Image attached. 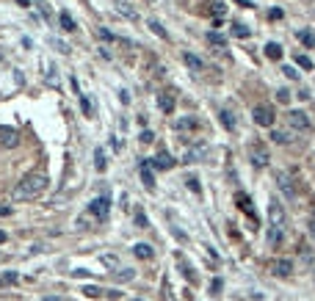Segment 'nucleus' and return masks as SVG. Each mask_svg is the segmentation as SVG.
I'll return each instance as SVG.
<instances>
[{
	"instance_id": "f257e3e1",
	"label": "nucleus",
	"mask_w": 315,
	"mask_h": 301,
	"mask_svg": "<svg viewBox=\"0 0 315 301\" xmlns=\"http://www.w3.org/2000/svg\"><path fill=\"white\" fill-rule=\"evenodd\" d=\"M44 188H47V174H44V172H31V174H25L22 180L17 182L14 199L31 202V199H36V196H42Z\"/></svg>"
},
{
	"instance_id": "f03ea898",
	"label": "nucleus",
	"mask_w": 315,
	"mask_h": 301,
	"mask_svg": "<svg viewBox=\"0 0 315 301\" xmlns=\"http://www.w3.org/2000/svg\"><path fill=\"white\" fill-rule=\"evenodd\" d=\"M285 125H287V130H293L299 135V133L310 130V119H307L304 111H290V113H285Z\"/></svg>"
},
{
	"instance_id": "7ed1b4c3",
	"label": "nucleus",
	"mask_w": 315,
	"mask_h": 301,
	"mask_svg": "<svg viewBox=\"0 0 315 301\" xmlns=\"http://www.w3.org/2000/svg\"><path fill=\"white\" fill-rule=\"evenodd\" d=\"M249 158H252V163H255L257 169H265V166H268V160H271V155H268V149H265L263 144L255 141L249 147Z\"/></svg>"
},
{
	"instance_id": "20e7f679",
	"label": "nucleus",
	"mask_w": 315,
	"mask_h": 301,
	"mask_svg": "<svg viewBox=\"0 0 315 301\" xmlns=\"http://www.w3.org/2000/svg\"><path fill=\"white\" fill-rule=\"evenodd\" d=\"M252 119H255L260 127H274V111L268 105H255L252 108Z\"/></svg>"
},
{
	"instance_id": "39448f33",
	"label": "nucleus",
	"mask_w": 315,
	"mask_h": 301,
	"mask_svg": "<svg viewBox=\"0 0 315 301\" xmlns=\"http://www.w3.org/2000/svg\"><path fill=\"white\" fill-rule=\"evenodd\" d=\"M208 158V144H194L183 152V163H202Z\"/></svg>"
},
{
	"instance_id": "423d86ee",
	"label": "nucleus",
	"mask_w": 315,
	"mask_h": 301,
	"mask_svg": "<svg viewBox=\"0 0 315 301\" xmlns=\"http://www.w3.org/2000/svg\"><path fill=\"white\" fill-rule=\"evenodd\" d=\"M268 218H271V227H279V229H282V227H285V221H287L285 207H282V204H279L277 199H274V202L268 204Z\"/></svg>"
},
{
	"instance_id": "0eeeda50",
	"label": "nucleus",
	"mask_w": 315,
	"mask_h": 301,
	"mask_svg": "<svg viewBox=\"0 0 315 301\" xmlns=\"http://www.w3.org/2000/svg\"><path fill=\"white\" fill-rule=\"evenodd\" d=\"M277 186H279V191H282L287 199H296V186H293V177L287 174V172H279L277 174Z\"/></svg>"
},
{
	"instance_id": "6e6552de",
	"label": "nucleus",
	"mask_w": 315,
	"mask_h": 301,
	"mask_svg": "<svg viewBox=\"0 0 315 301\" xmlns=\"http://www.w3.org/2000/svg\"><path fill=\"white\" fill-rule=\"evenodd\" d=\"M149 163H152V169H158V172H169V169H174V163H177V160L166 152V149H163V152H158Z\"/></svg>"
},
{
	"instance_id": "1a4fd4ad",
	"label": "nucleus",
	"mask_w": 315,
	"mask_h": 301,
	"mask_svg": "<svg viewBox=\"0 0 315 301\" xmlns=\"http://www.w3.org/2000/svg\"><path fill=\"white\" fill-rule=\"evenodd\" d=\"M108 210H111V202H108V196H97V199L88 204V213L97 216V218H108Z\"/></svg>"
},
{
	"instance_id": "9d476101",
	"label": "nucleus",
	"mask_w": 315,
	"mask_h": 301,
	"mask_svg": "<svg viewBox=\"0 0 315 301\" xmlns=\"http://www.w3.org/2000/svg\"><path fill=\"white\" fill-rule=\"evenodd\" d=\"M0 144H3V147H17V144H19L17 130H11V127H0Z\"/></svg>"
},
{
	"instance_id": "9b49d317",
	"label": "nucleus",
	"mask_w": 315,
	"mask_h": 301,
	"mask_svg": "<svg viewBox=\"0 0 315 301\" xmlns=\"http://www.w3.org/2000/svg\"><path fill=\"white\" fill-rule=\"evenodd\" d=\"M271 138L277 141V144H290L293 138H296V133H293V130H287V127H274V133H271Z\"/></svg>"
},
{
	"instance_id": "f8f14e48",
	"label": "nucleus",
	"mask_w": 315,
	"mask_h": 301,
	"mask_svg": "<svg viewBox=\"0 0 315 301\" xmlns=\"http://www.w3.org/2000/svg\"><path fill=\"white\" fill-rule=\"evenodd\" d=\"M274 273H277V276H290V273H293V263H290V260H277V263H274Z\"/></svg>"
},
{
	"instance_id": "ddd939ff",
	"label": "nucleus",
	"mask_w": 315,
	"mask_h": 301,
	"mask_svg": "<svg viewBox=\"0 0 315 301\" xmlns=\"http://www.w3.org/2000/svg\"><path fill=\"white\" fill-rule=\"evenodd\" d=\"M58 22H61V28H64V31H78V25H75V19L70 17V11H61V14H58Z\"/></svg>"
},
{
	"instance_id": "4468645a",
	"label": "nucleus",
	"mask_w": 315,
	"mask_h": 301,
	"mask_svg": "<svg viewBox=\"0 0 315 301\" xmlns=\"http://www.w3.org/2000/svg\"><path fill=\"white\" fill-rule=\"evenodd\" d=\"M238 204H241V210H243L246 216H249V218H255V221H257L255 210H252V202H249V196H246V194H238Z\"/></svg>"
},
{
	"instance_id": "2eb2a0df",
	"label": "nucleus",
	"mask_w": 315,
	"mask_h": 301,
	"mask_svg": "<svg viewBox=\"0 0 315 301\" xmlns=\"http://www.w3.org/2000/svg\"><path fill=\"white\" fill-rule=\"evenodd\" d=\"M158 105H161V111L172 113L174 111V97L172 94H161V97H158Z\"/></svg>"
},
{
	"instance_id": "dca6fc26",
	"label": "nucleus",
	"mask_w": 315,
	"mask_h": 301,
	"mask_svg": "<svg viewBox=\"0 0 315 301\" xmlns=\"http://www.w3.org/2000/svg\"><path fill=\"white\" fill-rule=\"evenodd\" d=\"M141 180H144V186H147L149 191L155 188V177H152V169H149V163H144V166H141Z\"/></svg>"
},
{
	"instance_id": "f3484780",
	"label": "nucleus",
	"mask_w": 315,
	"mask_h": 301,
	"mask_svg": "<svg viewBox=\"0 0 315 301\" xmlns=\"http://www.w3.org/2000/svg\"><path fill=\"white\" fill-rule=\"evenodd\" d=\"M183 61H186V64H188L194 72H202V70H205V64H202V61L194 56V53H186V56H183Z\"/></svg>"
},
{
	"instance_id": "a211bd4d",
	"label": "nucleus",
	"mask_w": 315,
	"mask_h": 301,
	"mask_svg": "<svg viewBox=\"0 0 315 301\" xmlns=\"http://www.w3.org/2000/svg\"><path fill=\"white\" fill-rule=\"evenodd\" d=\"M133 251H136V257H141V260H149V257H152V246H147V243H136Z\"/></svg>"
},
{
	"instance_id": "6ab92c4d",
	"label": "nucleus",
	"mask_w": 315,
	"mask_h": 301,
	"mask_svg": "<svg viewBox=\"0 0 315 301\" xmlns=\"http://www.w3.org/2000/svg\"><path fill=\"white\" fill-rule=\"evenodd\" d=\"M221 125L227 130H235V113H232L230 108H224V111H221Z\"/></svg>"
},
{
	"instance_id": "aec40b11",
	"label": "nucleus",
	"mask_w": 315,
	"mask_h": 301,
	"mask_svg": "<svg viewBox=\"0 0 315 301\" xmlns=\"http://www.w3.org/2000/svg\"><path fill=\"white\" fill-rule=\"evenodd\" d=\"M265 56H268V58H282V47H279L277 42H268V44H265Z\"/></svg>"
},
{
	"instance_id": "412c9836",
	"label": "nucleus",
	"mask_w": 315,
	"mask_h": 301,
	"mask_svg": "<svg viewBox=\"0 0 315 301\" xmlns=\"http://www.w3.org/2000/svg\"><path fill=\"white\" fill-rule=\"evenodd\" d=\"M299 42L307 47H315V33L312 31H299Z\"/></svg>"
},
{
	"instance_id": "4be33fe9",
	"label": "nucleus",
	"mask_w": 315,
	"mask_h": 301,
	"mask_svg": "<svg viewBox=\"0 0 315 301\" xmlns=\"http://www.w3.org/2000/svg\"><path fill=\"white\" fill-rule=\"evenodd\" d=\"M208 42H210V44H216V47H224V44H227V39H224L221 33L210 31V33H208Z\"/></svg>"
},
{
	"instance_id": "5701e85b",
	"label": "nucleus",
	"mask_w": 315,
	"mask_h": 301,
	"mask_svg": "<svg viewBox=\"0 0 315 301\" xmlns=\"http://www.w3.org/2000/svg\"><path fill=\"white\" fill-rule=\"evenodd\" d=\"M149 28H152V33H155V36H161V39H166V36H169L166 28H163V25L158 22V19H152V22H149Z\"/></svg>"
},
{
	"instance_id": "b1692460",
	"label": "nucleus",
	"mask_w": 315,
	"mask_h": 301,
	"mask_svg": "<svg viewBox=\"0 0 315 301\" xmlns=\"http://www.w3.org/2000/svg\"><path fill=\"white\" fill-rule=\"evenodd\" d=\"M196 127V119L194 116H188V119H180L177 122V130H194Z\"/></svg>"
},
{
	"instance_id": "393cba45",
	"label": "nucleus",
	"mask_w": 315,
	"mask_h": 301,
	"mask_svg": "<svg viewBox=\"0 0 315 301\" xmlns=\"http://www.w3.org/2000/svg\"><path fill=\"white\" fill-rule=\"evenodd\" d=\"M94 166H97V172H105V155H102V149L94 152Z\"/></svg>"
},
{
	"instance_id": "a878e982",
	"label": "nucleus",
	"mask_w": 315,
	"mask_h": 301,
	"mask_svg": "<svg viewBox=\"0 0 315 301\" xmlns=\"http://www.w3.org/2000/svg\"><path fill=\"white\" fill-rule=\"evenodd\" d=\"M232 33H235V36H241V39H246V36H249V28H246V25H241V22H235V25H232Z\"/></svg>"
},
{
	"instance_id": "bb28decb",
	"label": "nucleus",
	"mask_w": 315,
	"mask_h": 301,
	"mask_svg": "<svg viewBox=\"0 0 315 301\" xmlns=\"http://www.w3.org/2000/svg\"><path fill=\"white\" fill-rule=\"evenodd\" d=\"M83 293H86L88 298H100V296H102V290H100V287H94V285H86Z\"/></svg>"
},
{
	"instance_id": "cd10ccee",
	"label": "nucleus",
	"mask_w": 315,
	"mask_h": 301,
	"mask_svg": "<svg viewBox=\"0 0 315 301\" xmlns=\"http://www.w3.org/2000/svg\"><path fill=\"white\" fill-rule=\"evenodd\" d=\"M36 6H39V11L44 14V19H53V11H50V6H47V0H36Z\"/></svg>"
},
{
	"instance_id": "c85d7f7f",
	"label": "nucleus",
	"mask_w": 315,
	"mask_h": 301,
	"mask_svg": "<svg viewBox=\"0 0 315 301\" xmlns=\"http://www.w3.org/2000/svg\"><path fill=\"white\" fill-rule=\"evenodd\" d=\"M17 279H19L17 273H14V271H9V273H3V276H0V285H14Z\"/></svg>"
},
{
	"instance_id": "c756f323",
	"label": "nucleus",
	"mask_w": 315,
	"mask_h": 301,
	"mask_svg": "<svg viewBox=\"0 0 315 301\" xmlns=\"http://www.w3.org/2000/svg\"><path fill=\"white\" fill-rule=\"evenodd\" d=\"M78 97H80V108H83V113L92 116V102H88V97H86V94H78Z\"/></svg>"
},
{
	"instance_id": "7c9ffc66",
	"label": "nucleus",
	"mask_w": 315,
	"mask_h": 301,
	"mask_svg": "<svg viewBox=\"0 0 315 301\" xmlns=\"http://www.w3.org/2000/svg\"><path fill=\"white\" fill-rule=\"evenodd\" d=\"M186 186H188L191 191H194V194H199V180H196L194 174H191V177H186Z\"/></svg>"
},
{
	"instance_id": "2f4dec72",
	"label": "nucleus",
	"mask_w": 315,
	"mask_h": 301,
	"mask_svg": "<svg viewBox=\"0 0 315 301\" xmlns=\"http://www.w3.org/2000/svg\"><path fill=\"white\" fill-rule=\"evenodd\" d=\"M268 241H271V243H279V241H282V229L274 227V229L268 232Z\"/></svg>"
},
{
	"instance_id": "473e14b6",
	"label": "nucleus",
	"mask_w": 315,
	"mask_h": 301,
	"mask_svg": "<svg viewBox=\"0 0 315 301\" xmlns=\"http://www.w3.org/2000/svg\"><path fill=\"white\" fill-rule=\"evenodd\" d=\"M296 64L301 66V70H312V61L307 58V56H296Z\"/></svg>"
},
{
	"instance_id": "72a5a7b5",
	"label": "nucleus",
	"mask_w": 315,
	"mask_h": 301,
	"mask_svg": "<svg viewBox=\"0 0 315 301\" xmlns=\"http://www.w3.org/2000/svg\"><path fill=\"white\" fill-rule=\"evenodd\" d=\"M277 100H279V102H290V91H287V88H279V91H277Z\"/></svg>"
},
{
	"instance_id": "f704fd0d",
	"label": "nucleus",
	"mask_w": 315,
	"mask_h": 301,
	"mask_svg": "<svg viewBox=\"0 0 315 301\" xmlns=\"http://www.w3.org/2000/svg\"><path fill=\"white\" fill-rule=\"evenodd\" d=\"M116 279H119V282H127V279H133V271H130V268H125V273H116Z\"/></svg>"
},
{
	"instance_id": "c9c22d12",
	"label": "nucleus",
	"mask_w": 315,
	"mask_h": 301,
	"mask_svg": "<svg viewBox=\"0 0 315 301\" xmlns=\"http://www.w3.org/2000/svg\"><path fill=\"white\" fill-rule=\"evenodd\" d=\"M285 75H287V78H290V80H299V72L296 70H293V66H285V70H282Z\"/></svg>"
},
{
	"instance_id": "e433bc0d",
	"label": "nucleus",
	"mask_w": 315,
	"mask_h": 301,
	"mask_svg": "<svg viewBox=\"0 0 315 301\" xmlns=\"http://www.w3.org/2000/svg\"><path fill=\"white\" fill-rule=\"evenodd\" d=\"M152 138H155V135H152V130H144V133H141V141H144V144H149Z\"/></svg>"
},
{
	"instance_id": "4c0bfd02",
	"label": "nucleus",
	"mask_w": 315,
	"mask_h": 301,
	"mask_svg": "<svg viewBox=\"0 0 315 301\" xmlns=\"http://www.w3.org/2000/svg\"><path fill=\"white\" fill-rule=\"evenodd\" d=\"M136 224H139V227H147V216H144V213H136Z\"/></svg>"
},
{
	"instance_id": "58836bf2",
	"label": "nucleus",
	"mask_w": 315,
	"mask_h": 301,
	"mask_svg": "<svg viewBox=\"0 0 315 301\" xmlns=\"http://www.w3.org/2000/svg\"><path fill=\"white\" fill-rule=\"evenodd\" d=\"M119 14H125V17H130V19H133V17H136V14H133V11H130V9H127V6H119Z\"/></svg>"
},
{
	"instance_id": "ea45409f",
	"label": "nucleus",
	"mask_w": 315,
	"mask_h": 301,
	"mask_svg": "<svg viewBox=\"0 0 315 301\" xmlns=\"http://www.w3.org/2000/svg\"><path fill=\"white\" fill-rule=\"evenodd\" d=\"M100 36H102V39H114V36H111V31H108V28H100Z\"/></svg>"
},
{
	"instance_id": "a19ab883",
	"label": "nucleus",
	"mask_w": 315,
	"mask_h": 301,
	"mask_svg": "<svg viewBox=\"0 0 315 301\" xmlns=\"http://www.w3.org/2000/svg\"><path fill=\"white\" fill-rule=\"evenodd\" d=\"M268 17H271V19H279V17H282V11H279V9H271Z\"/></svg>"
},
{
	"instance_id": "79ce46f5",
	"label": "nucleus",
	"mask_w": 315,
	"mask_h": 301,
	"mask_svg": "<svg viewBox=\"0 0 315 301\" xmlns=\"http://www.w3.org/2000/svg\"><path fill=\"white\" fill-rule=\"evenodd\" d=\"M56 47H58V53H70V47H66L64 42H56Z\"/></svg>"
},
{
	"instance_id": "37998d69",
	"label": "nucleus",
	"mask_w": 315,
	"mask_h": 301,
	"mask_svg": "<svg viewBox=\"0 0 315 301\" xmlns=\"http://www.w3.org/2000/svg\"><path fill=\"white\" fill-rule=\"evenodd\" d=\"M310 235H312V241H315V218L310 221Z\"/></svg>"
},
{
	"instance_id": "c03bdc74",
	"label": "nucleus",
	"mask_w": 315,
	"mask_h": 301,
	"mask_svg": "<svg viewBox=\"0 0 315 301\" xmlns=\"http://www.w3.org/2000/svg\"><path fill=\"white\" fill-rule=\"evenodd\" d=\"M9 213H11L9 207H0V216H9Z\"/></svg>"
},
{
	"instance_id": "a18cd8bd",
	"label": "nucleus",
	"mask_w": 315,
	"mask_h": 301,
	"mask_svg": "<svg viewBox=\"0 0 315 301\" xmlns=\"http://www.w3.org/2000/svg\"><path fill=\"white\" fill-rule=\"evenodd\" d=\"M17 3H19V6H28V3H31V0H17Z\"/></svg>"
},
{
	"instance_id": "49530a36",
	"label": "nucleus",
	"mask_w": 315,
	"mask_h": 301,
	"mask_svg": "<svg viewBox=\"0 0 315 301\" xmlns=\"http://www.w3.org/2000/svg\"><path fill=\"white\" fill-rule=\"evenodd\" d=\"M0 243H6V232H0Z\"/></svg>"
},
{
	"instance_id": "de8ad7c7",
	"label": "nucleus",
	"mask_w": 315,
	"mask_h": 301,
	"mask_svg": "<svg viewBox=\"0 0 315 301\" xmlns=\"http://www.w3.org/2000/svg\"><path fill=\"white\" fill-rule=\"evenodd\" d=\"M3 260H6V254H3V251H0V263H3Z\"/></svg>"
},
{
	"instance_id": "09e8293b",
	"label": "nucleus",
	"mask_w": 315,
	"mask_h": 301,
	"mask_svg": "<svg viewBox=\"0 0 315 301\" xmlns=\"http://www.w3.org/2000/svg\"><path fill=\"white\" fill-rule=\"evenodd\" d=\"M44 301H61V298H44Z\"/></svg>"
}]
</instances>
